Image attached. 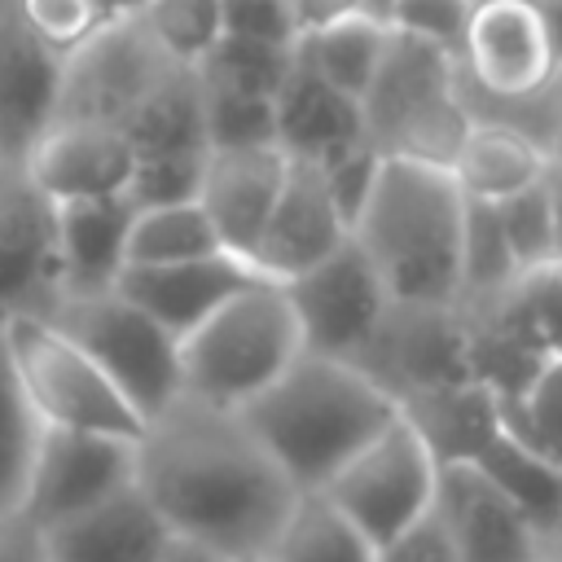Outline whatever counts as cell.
Segmentation results:
<instances>
[{"label":"cell","instance_id":"e575fe53","mask_svg":"<svg viewBox=\"0 0 562 562\" xmlns=\"http://www.w3.org/2000/svg\"><path fill=\"white\" fill-rule=\"evenodd\" d=\"M202 127H206V149L277 145L272 97H255V92H233V88L202 83Z\"/></svg>","mask_w":562,"mask_h":562},{"label":"cell","instance_id":"6da1fadb","mask_svg":"<svg viewBox=\"0 0 562 562\" xmlns=\"http://www.w3.org/2000/svg\"><path fill=\"white\" fill-rule=\"evenodd\" d=\"M136 487L171 536L215 558H259L299 487L233 408L176 395L136 439Z\"/></svg>","mask_w":562,"mask_h":562},{"label":"cell","instance_id":"7c38bea8","mask_svg":"<svg viewBox=\"0 0 562 562\" xmlns=\"http://www.w3.org/2000/svg\"><path fill=\"white\" fill-rule=\"evenodd\" d=\"M457 57L461 83L492 101H536L558 79L536 0H474Z\"/></svg>","mask_w":562,"mask_h":562},{"label":"cell","instance_id":"9c48e42d","mask_svg":"<svg viewBox=\"0 0 562 562\" xmlns=\"http://www.w3.org/2000/svg\"><path fill=\"white\" fill-rule=\"evenodd\" d=\"M277 285L285 290L303 351L312 356H334L356 364L391 312V294L351 233L321 263Z\"/></svg>","mask_w":562,"mask_h":562},{"label":"cell","instance_id":"ba28073f","mask_svg":"<svg viewBox=\"0 0 562 562\" xmlns=\"http://www.w3.org/2000/svg\"><path fill=\"white\" fill-rule=\"evenodd\" d=\"M439 487V457L408 413H395L369 443H360L321 487L373 549L395 540L422 514H430Z\"/></svg>","mask_w":562,"mask_h":562},{"label":"cell","instance_id":"ffe728a7","mask_svg":"<svg viewBox=\"0 0 562 562\" xmlns=\"http://www.w3.org/2000/svg\"><path fill=\"white\" fill-rule=\"evenodd\" d=\"M40 536L48 562H158V553L176 540L136 483L40 527Z\"/></svg>","mask_w":562,"mask_h":562},{"label":"cell","instance_id":"5bb4252c","mask_svg":"<svg viewBox=\"0 0 562 562\" xmlns=\"http://www.w3.org/2000/svg\"><path fill=\"white\" fill-rule=\"evenodd\" d=\"M132 162H136V149L114 123L53 119V127L31 145L18 171L48 202H79V198L123 193Z\"/></svg>","mask_w":562,"mask_h":562},{"label":"cell","instance_id":"ac0fdd59","mask_svg":"<svg viewBox=\"0 0 562 562\" xmlns=\"http://www.w3.org/2000/svg\"><path fill=\"white\" fill-rule=\"evenodd\" d=\"M57 299L53 202L13 167H0V316L48 312Z\"/></svg>","mask_w":562,"mask_h":562},{"label":"cell","instance_id":"484cf974","mask_svg":"<svg viewBox=\"0 0 562 562\" xmlns=\"http://www.w3.org/2000/svg\"><path fill=\"white\" fill-rule=\"evenodd\" d=\"M386 22L369 18V13H342V18H329L321 26H307L299 31L294 40V57L303 66H312L325 83H334L338 92L356 97L369 88L378 61H382V48H386Z\"/></svg>","mask_w":562,"mask_h":562},{"label":"cell","instance_id":"ab89813d","mask_svg":"<svg viewBox=\"0 0 562 562\" xmlns=\"http://www.w3.org/2000/svg\"><path fill=\"white\" fill-rule=\"evenodd\" d=\"M378 162H382V154H378L369 140H356L351 149L334 154L329 162H316L321 176H325V189H329V198H334V206H338V215L347 220V228H351L356 211L364 206V198H369V189H373Z\"/></svg>","mask_w":562,"mask_h":562},{"label":"cell","instance_id":"ee69618b","mask_svg":"<svg viewBox=\"0 0 562 562\" xmlns=\"http://www.w3.org/2000/svg\"><path fill=\"white\" fill-rule=\"evenodd\" d=\"M290 4H294V22H299V31H307V26H321V22H329V18L360 13L364 0H290Z\"/></svg>","mask_w":562,"mask_h":562},{"label":"cell","instance_id":"7bdbcfd3","mask_svg":"<svg viewBox=\"0 0 562 562\" xmlns=\"http://www.w3.org/2000/svg\"><path fill=\"white\" fill-rule=\"evenodd\" d=\"M0 562H48L40 527L26 522L22 514L0 518Z\"/></svg>","mask_w":562,"mask_h":562},{"label":"cell","instance_id":"7dc6e473","mask_svg":"<svg viewBox=\"0 0 562 562\" xmlns=\"http://www.w3.org/2000/svg\"><path fill=\"white\" fill-rule=\"evenodd\" d=\"M549 193H553V220H558V259H562V167L549 162Z\"/></svg>","mask_w":562,"mask_h":562},{"label":"cell","instance_id":"d6986e66","mask_svg":"<svg viewBox=\"0 0 562 562\" xmlns=\"http://www.w3.org/2000/svg\"><path fill=\"white\" fill-rule=\"evenodd\" d=\"M347 233L351 228L338 215L321 167L307 158H290L285 184L268 211V224L250 250V263L268 281H290V277L307 272L312 263H321Z\"/></svg>","mask_w":562,"mask_h":562},{"label":"cell","instance_id":"8d00e7d4","mask_svg":"<svg viewBox=\"0 0 562 562\" xmlns=\"http://www.w3.org/2000/svg\"><path fill=\"white\" fill-rule=\"evenodd\" d=\"M206 149H162V154H136L132 176L123 184V198L140 206H167V202H193L202 189Z\"/></svg>","mask_w":562,"mask_h":562},{"label":"cell","instance_id":"d6a6232c","mask_svg":"<svg viewBox=\"0 0 562 562\" xmlns=\"http://www.w3.org/2000/svg\"><path fill=\"white\" fill-rule=\"evenodd\" d=\"M35 439H40V417L31 413V404L18 386L9 342H4V329H0V518L18 514V505H22Z\"/></svg>","mask_w":562,"mask_h":562},{"label":"cell","instance_id":"52a82bcc","mask_svg":"<svg viewBox=\"0 0 562 562\" xmlns=\"http://www.w3.org/2000/svg\"><path fill=\"white\" fill-rule=\"evenodd\" d=\"M9 360L18 373V386L40 417V426H70V430H105L140 439L145 422L132 413V404L114 391V382L92 364V356L66 338L48 316L40 312H9L0 316Z\"/></svg>","mask_w":562,"mask_h":562},{"label":"cell","instance_id":"11a10c76","mask_svg":"<svg viewBox=\"0 0 562 562\" xmlns=\"http://www.w3.org/2000/svg\"><path fill=\"white\" fill-rule=\"evenodd\" d=\"M553 88H558V97H562V75H558V83H553Z\"/></svg>","mask_w":562,"mask_h":562},{"label":"cell","instance_id":"836d02e7","mask_svg":"<svg viewBox=\"0 0 562 562\" xmlns=\"http://www.w3.org/2000/svg\"><path fill=\"white\" fill-rule=\"evenodd\" d=\"M496 220H501V233L509 241V255H514L518 272L558 259V220H553L549 171H544V180L501 198L496 202Z\"/></svg>","mask_w":562,"mask_h":562},{"label":"cell","instance_id":"83f0119b","mask_svg":"<svg viewBox=\"0 0 562 562\" xmlns=\"http://www.w3.org/2000/svg\"><path fill=\"white\" fill-rule=\"evenodd\" d=\"M479 303H487L531 351L562 356V259L522 268L501 294Z\"/></svg>","mask_w":562,"mask_h":562},{"label":"cell","instance_id":"681fc988","mask_svg":"<svg viewBox=\"0 0 562 562\" xmlns=\"http://www.w3.org/2000/svg\"><path fill=\"white\" fill-rule=\"evenodd\" d=\"M544 562H562V518H558V527L544 536Z\"/></svg>","mask_w":562,"mask_h":562},{"label":"cell","instance_id":"d590c367","mask_svg":"<svg viewBox=\"0 0 562 562\" xmlns=\"http://www.w3.org/2000/svg\"><path fill=\"white\" fill-rule=\"evenodd\" d=\"M136 18L154 35V44L180 66H193L224 35L220 0H149Z\"/></svg>","mask_w":562,"mask_h":562},{"label":"cell","instance_id":"9f6ffc18","mask_svg":"<svg viewBox=\"0 0 562 562\" xmlns=\"http://www.w3.org/2000/svg\"><path fill=\"white\" fill-rule=\"evenodd\" d=\"M536 4H540V0H536Z\"/></svg>","mask_w":562,"mask_h":562},{"label":"cell","instance_id":"b9f144b4","mask_svg":"<svg viewBox=\"0 0 562 562\" xmlns=\"http://www.w3.org/2000/svg\"><path fill=\"white\" fill-rule=\"evenodd\" d=\"M378 562H457L452 558V540L430 505V514H422L413 527H404L395 540H386L378 549Z\"/></svg>","mask_w":562,"mask_h":562},{"label":"cell","instance_id":"e0dca14e","mask_svg":"<svg viewBox=\"0 0 562 562\" xmlns=\"http://www.w3.org/2000/svg\"><path fill=\"white\" fill-rule=\"evenodd\" d=\"M290 154L281 145H233V149H206L198 206L206 211L215 237L224 250L250 259L268 211L285 184Z\"/></svg>","mask_w":562,"mask_h":562},{"label":"cell","instance_id":"f6af8a7d","mask_svg":"<svg viewBox=\"0 0 562 562\" xmlns=\"http://www.w3.org/2000/svg\"><path fill=\"white\" fill-rule=\"evenodd\" d=\"M540 22H544V40L553 53V66L562 75V0H540ZM558 83V79H553Z\"/></svg>","mask_w":562,"mask_h":562},{"label":"cell","instance_id":"9a60e30c","mask_svg":"<svg viewBox=\"0 0 562 562\" xmlns=\"http://www.w3.org/2000/svg\"><path fill=\"white\" fill-rule=\"evenodd\" d=\"M268 281L250 259L233 250L180 259V263H127L114 281L123 299H132L140 312H149L167 334L184 338L198 321H206L224 299L237 290Z\"/></svg>","mask_w":562,"mask_h":562},{"label":"cell","instance_id":"4316f807","mask_svg":"<svg viewBox=\"0 0 562 562\" xmlns=\"http://www.w3.org/2000/svg\"><path fill=\"white\" fill-rule=\"evenodd\" d=\"M136 154L162 149H206L202 127V83L193 66H176L119 127Z\"/></svg>","mask_w":562,"mask_h":562},{"label":"cell","instance_id":"8fae6325","mask_svg":"<svg viewBox=\"0 0 562 562\" xmlns=\"http://www.w3.org/2000/svg\"><path fill=\"white\" fill-rule=\"evenodd\" d=\"M127 483H136V439L105 430L40 426L18 514L35 527H48Z\"/></svg>","mask_w":562,"mask_h":562},{"label":"cell","instance_id":"4dcf8cb0","mask_svg":"<svg viewBox=\"0 0 562 562\" xmlns=\"http://www.w3.org/2000/svg\"><path fill=\"white\" fill-rule=\"evenodd\" d=\"M294 48L285 44H263V40H241V35H220L198 61V79L211 88H233V92H255V97H277L281 79L290 75Z\"/></svg>","mask_w":562,"mask_h":562},{"label":"cell","instance_id":"f907efd6","mask_svg":"<svg viewBox=\"0 0 562 562\" xmlns=\"http://www.w3.org/2000/svg\"><path fill=\"white\" fill-rule=\"evenodd\" d=\"M391 4H395V0H364V4H360V13H369V18L386 22V18H391Z\"/></svg>","mask_w":562,"mask_h":562},{"label":"cell","instance_id":"2e32d148","mask_svg":"<svg viewBox=\"0 0 562 562\" xmlns=\"http://www.w3.org/2000/svg\"><path fill=\"white\" fill-rule=\"evenodd\" d=\"M61 61L13 9L0 18V167H22L31 145L53 127L61 101Z\"/></svg>","mask_w":562,"mask_h":562},{"label":"cell","instance_id":"f35d334b","mask_svg":"<svg viewBox=\"0 0 562 562\" xmlns=\"http://www.w3.org/2000/svg\"><path fill=\"white\" fill-rule=\"evenodd\" d=\"M220 31L241 35V40L285 44V48H294V40H299L290 0H220Z\"/></svg>","mask_w":562,"mask_h":562},{"label":"cell","instance_id":"f546056e","mask_svg":"<svg viewBox=\"0 0 562 562\" xmlns=\"http://www.w3.org/2000/svg\"><path fill=\"white\" fill-rule=\"evenodd\" d=\"M496 417L536 452L562 461V356H540L514 395H496Z\"/></svg>","mask_w":562,"mask_h":562},{"label":"cell","instance_id":"db71d44e","mask_svg":"<svg viewBox=\"0 0 562 562\" xmlns=\"http://www.w3.org/2000/svg\"><path fill=\"white\" fill-rule=\"evenodd\" d=\"M233 562H263V558H233Z\"/></svg>","mask_w":562,"mask_h":562},{"label":"cell","instance_id":"f1b7e54d","mask_svg":"<svg viewBox=\"0 0 562 562\" xmlns=\"http://www.w3.org/2000/svg\"><path fill=\"white\" fill-rule=\"evenodd\" d=\"M224 250L206 211L193 202H167V206H140L127 228V263H180L198 255ZM123 263V268H127Z\"/></svg>","mask_w":562,"mask_h":562},{"label":"cell","instance_id":"7402d4cb","mask_svg":"<svg viewBox=\"0 0 562 562\" xmlns=\"http://www.w3.org/2000/svg\"><path fill=\"white\" fill-rule=\"evenodd\" d=\"M272 110H277V145L290 158L329 162L334 154L364 140L360 101L338 92L334 83H325L299 57L290 61V75L281 79V88L272 97Z\"/></svg>","mask_w":562,"mask_h":562},{"label":"cell","instance_id":"8992f818","mask_svg":"<svg viewBox=\"0 0 562 562\" xmlns=\"http://www.w3.org/2000/svg\"><path fill=\"white\" fill-rule=\"evenodd\" d=\"M44 316L92 356L145 426L180 395V338L119 290L61 294Z\"/></svg>","mask_w":562,"mask_h":562},{"label":"cell","instance_id":"f5cc1de1","mask_svg":"<svg viewBox=\"0 0 562 562\" xmlns=\"http://www.w3.org/2000/svg\"><path fill=\"white\" fill-rule=\"evenodd\" d=\"M9 9H13V0H0V18H4V13H9Z\"/></svg>","mask_w":562,"mask_h":562},{"label":"cell","instance_id":"1f68e13d","mask_svg":"<svg viewBox=\"0 0 562 562\" xmlns=\"http://www.w3.org/2000/svg\"><path fill=\"white\" fill-rule=\"evenodd\" d=\"M518 277V263L509 255V241L496 220V202L465 198V220H461V294L457 303H479L501 294Z\"/></svg>","mask_w":562,"mask_h":562},{"label":"cell","instance_id":"44dd1931","mask_svg":"<svg viewBox=\"0 0 562 562\" xmlns=\"http://www.w3.org/2000/svg\"><path fill=\"white\" fill-rule=\"evenodd\" d=\"M136 206L123 193L53 202V241H57V299L61 294H101L114 290L127 263V228Z\"/></svg>","mask_w":562,"mask_h":562},{"label":"cell","instance_id":"277c9868","mask_svg":"<svg viewBox=\"0 0 562 562\" xmlns=\"http://www.w3.org/2000/svg\"><path fill=\"white\" fill-rule=\"evenodd\" d=\"M470 114L461 57L439 40L391 26L382 61L360 92L364 140L391 158H426L448 167Z\"/></svg>","mask_w":562,"mask_h":562},{"label":"cell","instance_id":"603a6c76","mask_svg":"<svg viewBox=\"0 0 562 562\" xmlns=\"http://www.w3.org/2000/svg\"><path fill=\"white\" fill-rule=\"evenodd\" d=\"M448 171H452V180H457V189L465 198L501 202V198L544 180L549 145L536 132H527V127H518L509 119L470 114V127L461 132Z\"/></svg>","mask_w":562,"mask_h":562},{"label":"cell","instance_id":"74e56055","mask_svg":"<svg viewBox=\"0 0 562 562\" xmlns=\"http://www.w3.org/2000/svg\"><path fill=\"white\" fill-rule=\"evenodd\" d=\"M13 13L57 53H70L105 22V9L97 0H13Z\"/></svg>","mask_w":562,"mask_h":562},{"label":"cell","instance_id":"d4e9b609","mask_svg":"<svg viewBox=\"0 0 562 562\" xmlns=\"http://www.w3.org/2000/svg\"><path fill=\"white\" fill-rule=\"evenodd\" d=\"M263 562H378V549L364 531L316 487L299 492L277 536L259 553Z\"/></svg>","mask_w":562,"mask_h":562},{"label":"cell","instance_id":"30bf717a","mask_svg":"<svg viewBox=\"0 0 562 562\" xmlns=\"http://www.w3.org/2000/svg\"><path fill=\"white\" fill-rule=\"evenodd\" d=\"M140 18H105L83 44H75L61 61V101L57 119H92L114 123L123 119L176 70Z\"/></svg>","mask_w":562,"mask_h":562},{"label":"cell","instance_id":"bcb514c9","mask_svg":"<svg viewBox=\"0 0 562 562\" xmlns=\"http://www.w3.org/2000/svg\"><path fill=\"white\" fill-rule=\"evenodd\" d=\"M158 562H224V558H215L211 549H202V544H193V540H171L162 553H158Z\"/></svg>","mask_w":562,"mask_h":562},{"label":"cell","instance_id":"7a4b0ae2","mask_svg":"<svg viewBox=\"0 0 562 562\" xmlns=\"http://www.w3.org/2000/svg\"><path fill=\"white\" fill-rule=\"evenodd\" d=\"M395 413L400 400L373 373L312 351H299L281 378L237 408L246 430L299 492L325 487L329 474Z\"/></svg>","mask_w":562,"mask_h":562},{"label":"cell","instance_id":"c3c4849f","mask_svg":"<svg viewBox=\"0 0 562 562\" xmlns=\"http://www.w3.org/2000/svg\"><path fill=\"white\" fill-rule=\"evenodd\" d=\"M101 9H105V18H132V13H140L149 0H97Z\"/></svg>","mask_w":562,"mask_h":562},{"label":"cell","instance_id":"5b68a950","mask_svg":"<svg viewBox=\"0 0 562 562\" xmlns=\"http://www.w3.org/2000/svg\"><path fill=\"white\" fill-rule=\"evenodd\" d=\"M303 351L299 321L277 281H255L224 299L180 338V395L241 408Z\"/></svg>","mask_w":562,"mask_h":562},{"label":"cell","instance_id":"3957f363","mask_svg":"<svg viewBox=\"0 0 562 562\" xmlns=\"http://www.w3.org/2000/svg\"><path fill=\"white\" fill-rule=\"evenodd\" d=\"M461 220L465 193L443 162L382 154L373 189L351 220L391 303L452 307L461 294Z\"/></svg>","mask_w":562,"mask_h":562},{"label":"cell","instance_id":"60d3db41","mask_svg":"<svg viewBox=\"0 0 562 562\" xmlns=\"http://www.w3.org/2000/svg\"><path fill=\"white\" fill-rule=\"evenodd\" d=\"M474 0H395L386 26L439 40L443 48L461 53V35H465V18H470Z\"/></svg>","mask_w":562,"mask_h":562},{"label":"cell","instance_id":"cb8c5ba5","mask_svg":"<svg viewBox=\"0 0 562 562\" xmlns=\"http://www.w3.org/2000/svg\"><path fill=\"white\" fill-rule=\"evenodd\" d=\"M470 465L540 531L549 536L562 518V461L536 452L527 439H518L509 426H492V435L474 448Z\"/></svg>","mask_w":562,"mask_h":562},{"label":"cell","instance_id":"4fadbf2b","mask_svg":"<svg viewBox=\"0 0 562 562\" xmlns=\"http://www.w3.org/2000/svg\"><path fill=\"white\" fill-rule=\"evenodd\" d=\"M435 514L457 562H544V536L470 465H439Z\"/></svg>","mask_w":562,"mask_h":562},{"label":"cell","instance_id":"816d5d0a","mask_svg":"<svg viewBox=\"0 0 562 562\" xmlns=\"http://www.w3.org/2000/svg\"><path fill=\"white\" fill-rule=\"evenodd\" d=\"M544 145H549V162H553V167H562V127H558V136H553V140H544Z\"/></svg>","mask_w":562,"mask_h":562}]
</instances>
